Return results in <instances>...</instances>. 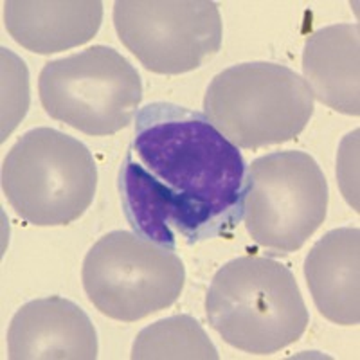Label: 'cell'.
<instances>
[{
    "mask_svg": "<svg viewBox=\"0 0 360 360\" xmlns=\"http://www.w3.org/2000/svg\"><path fill=\"white\" fill-rule=\"evenodd\" d=\"M328 182L314 157L272 152L247 168L243 224L250 240L272 256L299 250L328 211Z\"/></svg>",
    "mask_w": 360,
    "mask_h": 360,
    "instance_id": "obj_7",
    "label": "cell"
},
{
    "mask_svg": "<svg viewBox=\"0 0 360 360\" xmlns=\"http://www.w3.org/2000/svg\"><path fill=\"white\" fill-rule=\"evenodd\" d=\"M205 314L214 332L236 349L272 355L297 342L308 310L290 269L263 256H243L214 274Z\"/></svg>",
    "mask_w": 360,
    "mask_h": 360,
    "instance_id": "obj_2",
    "label": "cell"
},
{
    "mask_svg": "<svg viewBox=\"0 0 360 360\" xmlns=\"http://www.w3.org/2000/svg\"><path fill=\"white\" fill-rule=\"evenodd\" d=\"M103 22L99 0H9L4 2V25L24 49L54 54L86 44Z\"/></svg>",
    "mask_w": 360,
    "mask_h": 360,
    "instance_id": "obj_10",
    "label": "cell"
},
{
    "mask_svg": "<svg viewBox=\"0 0 360 360\" xmlns=\"http://www.w3.org/2000/svg\"><path fill=\"white\" fill-rule=\"evenodd\" d=\"M114 27L144 69L157 74L197 70L220 51V11L209 0H117Z\"/></svg>",
    "mask_w": 360,
    "mask_h": 360,
    "instance_id": "obj_8",
    "label": "cell"
},
{
    "mask_svg": "<svg viewBox=\"0 0 360 360\" xmlns=\"http://www.w3.org/2000/svg\"><path fill=\"white\" fill-rule=\"evenodd\" d=\"M29 107V76L17 54L2 49V141L18 127Z\"/></svg>",
    "mask_w": 360,
    "mask_h": 360,
    "instance_id": "obj_15",
    "label": "cell"
},
{
    "mask_svg": "<svg viewBox=\"0 0 360 360\" xmlns=\"http://www.w3.org/2000/svg\"><path fill=\"white\" fill-rule=\"evenodd\" d=\"M204 110L234 146L259 150L295 139L314 115V96L307 82L288 67L238 63L209 83Z\"/></svg>",
    "mask_w": 360,
    "mask_h": 360,
    "instance_id": "obj_3",
    "label": "cell"
},
{
    "mask_svg": "<svg viewBox=\"0 0 360 360\" xmlns=\"http://www.w3.org/2000/svg\"><path fill=\"white\" fill-rule=\"evenodd\" d=\"M38 92L51 117L86 135L105 137L134 121L143 99V83L123 54L107 45H94L45 63Z\"/></svg>",
    "mask_w": 360,
    "mask_h": 360,
    "instance_id": "obj_5",
    "label": "cell"
},
{
    "mask_svg": "<svg viewBox=\"0 0 360 360\" xmlns=\"http://www.w3.org/2000/svg\"><path fill=\"white\" fill-rule=\"evenodd\" d=\"M359 130H355L353 134H349L346 137V141L342 143V148H340L339 159H337V176H342L344 173L349 172L348 176H346V182L342 184V193L346 200L353 205L355 211H359V200H356V195H359V189H356V175L352 173V166H355L356 159V144H359Z\"/></svg>",
    "mask_w": 360,
    "mask_h": 360,
    "instance_id": "obj_16",
    "label": "cell"
},
{
    "mask_svg": "<svg viewBox=\"0 0 360 360\" xmlns=\"http://www.w3.org/2000/svg\"><path fill=\"white\" fill-rule=\"evenodd\" d=\"M359 24H335L307 38L304 82L314 99L346 115L360 114Z\"/></svg>",
    "mask_w": 360,
    "mask_h": 360,
    "instance_id": "obj_12",
    "label": "cell"
},
{
    "mask_svg": "<svg viewBox=\"0 0 360 360\" xmlns=\"http://www.w3.org/2000/svg\"><path fill=\"white\" fill-rule=\"evenodd\" d=\"M119 195L123 213L135 234L169 250L176 249L172 227V204L162 186L135 159L128 148L119 169Z\"/></svg>",
    "mask_w": 360,
    "mask_h": 360,
    "instance_id": "obj_13",
    "label": "cell"
},
{
    "mask_svg": "<svg viewBox=\"0 0 360 360\" xmlns=\"http://www.w3.org/2000/svg\"><path fill=\"white\" fill-rule=\"evenodd\" d=\"M82 281L89 301L110 319L135 323L172 307L186 269L166 247L128 231H112L90 247Z\"/></svg>",
    "mask_w": 360,
    "mask_h": 360,
    "instance_id": "obj_6",
    "label": "cell"
},
{
    "mask_svg": "<svg viewBox=\"0 0 360 360\" xmlns=\"http://www.w3.org/2000/svg\"><path fill=\"white\" fill-rule=\"evenodd\" d=\"M98 168L89 148L54 128L25 131L2 162V191L31 225L56 227L82 218L94 200Z\"/></svg>",
    "mask_w": 360,
    "mask_h": 360,
    "instance_id": "obj_4",
    "label": "cell"
},
{
    "mask_svg": "<svg viewBox=\"0 0 360 360\" xmlns=\"http://www.w3.org/2000/svg\"><path fill=\"white\" fill-rule=\"evenodd\" d=\"M11 360H94L98 332L89 315L60 295L18 308L8 330Z\"/></svg>",
    "mask_w": 360,
    "mask_h": 360,
    "instance_id": "obj_9",
    "label": "cell"
},
{
    "mask_svg": "<svg viewBox=\"0 0 360 360\" xmlns=\"http://www.w3.org/2000/svg\"><path fill=\"white\" fill-rule=\"evenodd\" d=\"M130 150L168 195L172 227L186 243L225 236L242 224L249 166L205 114L150 103L135 115Z\"/></svg>",
    "mask_w": 360,
    "mask_h": 360,
    "instance_id": "obj_1",
    "label": "cell"
},
{
    "mask_svg": "<svg viewBox=\"0 0 360 360\" xmlns=\"http://www.w3.org/2000/svg\"><path fill=\"white\" fill-rule=\"evenodd\" d=\"M130 356L134 360L220 359L213 340L191 315H173L141 330Z\"/></svg>",
    "mask_w": 360,
    "mask_h": 360,
    "instance_id": "obj_14",
    "label": "cell"
},
{
    "mask_svg": "<svg viewBox=\"0 0 360 360\" xmlns=\"http://www.w3.org/2000/svg\"><path fill=\"white\" fill-rule=\"evenodd\" d=\"M360 231L340 227L324 234L304 259V278L317 310L340 326L360 321Z\"/></svg>",
    "mask_w": 360,
    "mask_h": 360,
    "instance_id": "obj_11",
    "label": "cell"
}]
</instances>
